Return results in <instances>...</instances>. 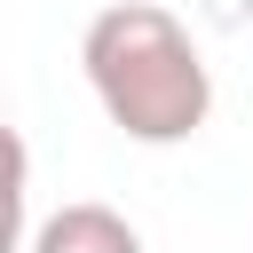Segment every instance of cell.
Returning <instances> with one entry per match:
<instances>
[{
  "label": "cell",
  "instance_id": "cell-1",
  "mask_svg": "<svg viewBox=\"0 0 253 253\" xmlns=\"http://www.w3.org/2000/svg\"><path fill=\"white\" fill-rule=\"evenodd\" d=\"M87 87L126 142H190L213 111V71L190 24L158 0H111L79 40Z\"/></svg>",
  "mask_w": 253,
  "mask_h": 253
},
{
  "label": "cell",
  "instance_id": "cell-2",
  "mask_svg": "<svg viewBox=\"0 0 253 253\" xmlns=\"http://www.w3.org/2000/svg\"><path fill=\"white\" fill-rule=\"evenodd\" d=\"M24 253H142V229H134L119 206L79 198V206H55L47 221H32Z\"/></svg>",
  "mask_w": 253,
  "mask_h": 253
}]
</instances>
